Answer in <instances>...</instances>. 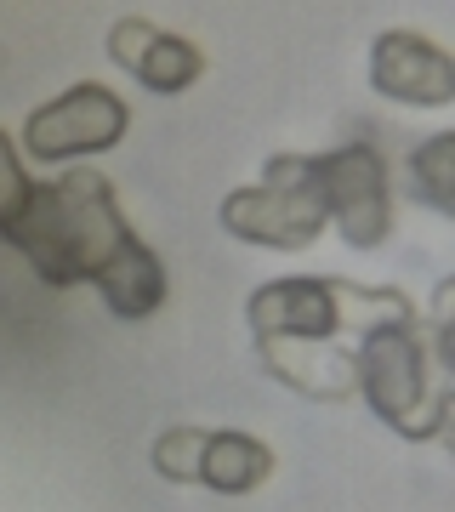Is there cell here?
Listing matches in <instances>:
<instances>
[{
    "instance_id": "6da1fadb",
    "label": "cell",
    "mask_w": 455,
    "mask_h": 512,
    "mask_svg": "<svg viewBox=\"0 0 455 512\" xmlns=\"http://www.w3.org/2000/svg\"><path fill=\"white\" fill-rule=\"evenodd\" d=\"M46 285H97L114 319H148L165 302V262L120 217L114 183L97 171H69L29 194V211L6 234Z\"/></svg>"
},
{
    "instance_id": "7a4b0ae2",
    "label": "cell",
    "mask_w": 455,
    "mask_h": 512,
    "mask_svg": "<svg viewBox=\"0 0 455 512\" xmlns=\"http://www.w3.org/2000/svg\"><path fill=\"white\" fill-rule=\"evenodd\" d=\"M353 387L399 439H438L444 421H450V382L433 376V365H427V348H421V330L410 308L370 319L359 330Z\"/></svg>"
},
{
    "instance_id": "3957f363",
    "label": "cell",
    "mask_w": 455,
    "mask_h": 512,
    "mask_svg": "<svg viewBox=\"0 0 455 512\" xmlns=\"http://www.w3.org/2000/svg\"><path fill=\"white\" fill-rule=\"evenodd\" d=\"M325 200L313 194L308 154H279L268 160V183L234 188L222 200V228L245 245H268V251H308L325 234Z\"/></svg>"
},
{
    "instance_id": "277c9868",
    "label": "cell",
    "mask_w": 455,
    "mask_h": 512,
    "mask_svg": "<svg viewBox=\"0 0 455 512\" xmlns=\"http://www.w3.org/2000/svg\"><path fill=\"white\" fill-rule=\"evenodd\" d=\"M273 450L251 433H217V427H171L154 439V473L171 484H200L217 495H251L273 478Z\"/></svg>"
},
{
    "instance_id": "5b68a950",
    "label": "cell",
    "mask_w": 455,
    "mask_h": 512,
    "mask_svg": "<svg viewBox=\"0 0 455 512\" xmlns=\"http://www.w3.org/2000/svg\"><path fill=\"white\" fill-rule=\"evenodd\" d=\"M313 194L325 200V217L347 234V245L376 251L393 234V194H387V165L370 143H347L330 154H308Z\"/></svg>"
},
{
    "instance_id": "8992f818",
    "label": "cell",
    "mask_w": 455,
    "mask_h": 512,
    "mask_svg": "<svg viewBox=\"0 0 455 512\" xmlns=\"http://www.w3.org/2000/svg\"><path fill=\"white\" fill-rule=\"evenodd\" d=\"M364 285H347V279H268L262 291L251 296V319L256 342H336L347 330V313L364 308Z\"/></svg>"
},
{
    "instance_id": "52a82bcc",
    "label": "cell",
    "mask_w": 455,
    "mask_h": 512,
    "mask_svg": "<svg viewBox=\"0 0 455 512\" xmlns=\"http://www.w3.org/2000/svg\"><path fill=\"white\" fill-rule=\"evenodd\" d=\"M131 126V109L109 86H97V80H80L69 86L63 97H52L46 109L29 114V126H23V148L35 154L40 165L52 160H74V154H103L126 137Z\"/></svg>"
},
{
    "instance_id": "ba28073f",
    "label": "cell",
    "mask_w": 455,
    "mask_h": 512,
    "mask_svg": "<svg viewBox=\"0 0 455 512\" xmlns=\"http://www.w3.org/2000/svg\"><path fill=\"white\" fill-rule=\"evenodd\" d=\"M370 86L404 109H450L455 103V63L444 46L410 29H387L370 46Z\"/></svg>"
},
{
    "instance_id": "9c48e42d",
    "label": "cell",
    "mask_w": 455,
    "mask_h": 512,
    "mask_svg": "<svg viewBox=\"0 0 455 512\" xmlns=\"http://www.w3.org/2000/svg\"><path fill=\"white\" fill-rule=\"evenodd\" d=\"M109 57L126 74H137V86H148V92H160V97L188 92V86L200 80V69H205V57H200L194 40L165 35V29H154L148 18H120L114 23L109 29Z\"/></svg>"
},
{
    "instance_id": "30bf717a",
    "label": "cell",
    "mask_w": 455,
    "mask_h": 512,
    "mask_svg": "<svg viewBox=\"0 0 455 512\" xmlns=\"http://www.w3.org/2000/svg\"><path fill=\"white\" fill-rule=\"evenodd\" d=\"M262 348V365L279 376L285 387L308 393V399H353V353L336 348V342H256Z\"/></svg>"
},
{
    "instance_id": "8fae6325",
    "label": "cell",
    "mask_w": 455,
    "mask_h": 512,
    "mask_svg": "<svg viewBox=\"0 0 455 512\" xmlns=\"http://www.w3.org/2000/svg\"><path fill=\"white\" fill-rule=\"evenodd\" d=\"M410 188L438 217H455V131H438L410 154Z\"/></svg>"
},
{
    "instance_id": "7c38bea8",
    "label": "cell",
    "mask_w": 455,
    "mask_h": 512,
    "mask_svg": "<svg viewBox=\"0 0 455 512\" xmlns=\"http://www.w3.org/2000/svg\"><path fill=\"white\" fill-rule=\"evenodd\" d=\"M29 194H35V183L23 177V160L18 148H12V137L0 131V239L18 228V217L29 211Z\"/></svg>"
}]
</instances>
